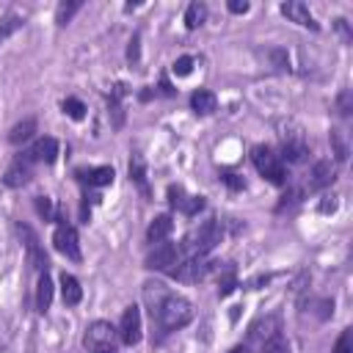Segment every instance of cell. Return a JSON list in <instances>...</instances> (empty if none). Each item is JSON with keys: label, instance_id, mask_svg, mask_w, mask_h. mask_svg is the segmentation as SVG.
Here are the masks:
<instances>
[{"label": "cell", "instance_id": "277c9868", "mask_svg": "<svg viewBox=\"0 0 353 353\" xmlns=\"http://www.w3.org/2000/svg\"><path fill=\"white\" fill-rule=\"evenodd\" d=\"M210 259L204 256V254H190L185 262L179 259L176 262V268L171 270V276L174 279H179V281H201L207 273H210Z\"/></svg>", "mask_w": 353, "mask_h": 353}, {"label": "cell", "instance_id": "4dcf8cb0", "mask_svg": "<svg viewBox=\"0 0 353 353\" xmlns=\"http://www.w3.org/2000/svg\"><path fill=\"white\" fill-rule=\"evenodd\" d=\"M331 143H334L336 160H345V157H347V143L342 141V132H339V130H331Z\"/></svg>", "mask_w": 353, "mask_h": 353}, {"label": "cell", "instance_id": "7c38bea8", "mask_svg": "<svg viewBox=\"0 0 353 353\" xmlns=\"http://www.w3.org/2000/svg\"><path fill=\"white\" fill-rule=\"evenodd\" d=\"M119 336H121L124 345H138L141 342V309L135 303L124 309L121 325H119Z\"/></svg>", "mask_w": 353, "mask_h": 353}, {"label": "cell", "instance_id": "60d3db41", "mask_svg": "<svg viewBox=\"0 0 353 353\" xmlns=\"http://www.w3.org/2000/svg\"><path fill=\"white\" fill-rule=\"evenodd\" d=\"M229 353H248V350H245V347H243V345H237V347H232V350H229Z\"/></svg>", "mask_w": 353, "mask_h": 353}, {"label": "cell", "instance_id": "52a82bcc", "mask_svg": "<svg viewBox=\"0 0 353 353\" xmlns=\"http://www.w3.org/2000/svg\"><path fill=\"white\" fill-rule=\"evenodd\" d=\"M176 262H179V248L174 243H157L149 251V256H146V268L149 270H165V273H171L176 268Z\"/></svg>", "mask_w": 353, "mask_h": 353}, {"label": "cell", "instance_id": "603a6c76", "mask_svg": "<svg viewBox=\"0 0 353 353\" xmlns=\"http://www.w3.org/2000/svg\"><path fill=\"white\" fill-rule=\"evenodd\" d=\"M207 17V6L204 3H190L188 11H185V28L188 30H196Z\"/></svg>", "mask_w": 353, "mask_h": 353}, {"label": "cell", "instance_id": "7402d4cb", "mask_svg": "<svg viewBox=\"0 0 353 353\" xmlns=\"http://www.w3.org/2000/svg\"><path fill=\"white\" fill-rule=\"evenodd\" d=\"M33 132H36V119H25V121H19V124L11 127L8 141H11V143H22V141L33 138Z\"/></svg>", "mask_w": 353, "mask_h": 353}, {"label": "cell", "instance_id": "8d00e7d4", "mask_svg": "<svg viewBox=\"0 0 353 353\" xmlns=\"http://www.w3.org/2000/svg\"><path fill=\"white\" fill-rule=\"evenodd\" d=\"M229 11L232 14H245L248 11V3L245 0H229Z\"/></svg>", "mask_w": 353, "mask_h": 353}, {"label": "cell", "instance_id": "ab89813d", "mask_svg": "<svg viewBox=\"0 0 353 353\" xmlns=\"http://www.w3.org/2000/svg\"><path fill=\"white\" fill-rule=\"evenodd\" d=\"M91 353H116V347H99V350H91Z\"/></svg>", "mask_w": 353, "mask_h": 353}, {"label": "cell", "instance_id": "44dd1931", "mask_svg": "<svg viewBox=\"0 0 353 353\" xmlns=\"http://www.w3.org/2000/svg\"><path fill=\"white\" fill-rule=\"evenodd\" d=\"M121 97H124V85L119 83L110 97H108V105H110V113H113V127H121L124 124V110H121Z\"/></svg>", "mask_w": 353, "mask_h": 353}, {"label": "cell", "instance_id": "e575fe53", "mask_svg": "<svg viewBox=\"0 0 353 353\" xmlns=\"http://www.w3.org/2000/svg\"><path fill=\"white\" fill-rule=\"evenodd\" d=\"M336 108H339V113H342V116H347V113H350V91H342V94H339Z\"/></svg>", "mask_w": 353, "mask_h": 353}, {"label": "cell", "instance_id": "f1b7e54d", "mask_svg": "<svg viewBox=\"0 0 353 353\" xmlns=\"http://www.w3.org/2000/svg\"><path fill=\"white\" fill-rule=\"evenodd\" d=\"M193 63H196V58H193V55H182V58H176V61H174V66H171V69H174V74H176V77H188V74L193 72Z\"/></svg>", "mask_w": 353, "mask_h": 353}, {"label": "cell", "instance_id": "2e32d148", "mask_svg": "<svg viewBox=\"0 0 353 353\" xmlns=\"http://www.w3.org/2000/svg\"><path fill=\"white\" fill-rule=\"evenodd\" d=\"M61 298H63L66 306H77L83 301V287H80V281L72 273L61 276Z\"/></svg>", "mask_w": 353, "mask_h": 353}, {"label": "cell", "instance_id": "d4e9b609", "mask_svg": "<svg viewBox=\"0 0 353 353\" xmlns=\"http://www.w3.org/2000/svg\"><path fill=\"white\" fill-rule=\"evenodd\" d=\"M262 353H290V345H287L284 334H281V331H276L273 336L262 339Z\"/></svg>", "mask_w": 353, "mask_h": 353}, {"label": "cell", "instance_id": "9c48e42d", "mask_svg": "<svg viewBox=\"0 0 353 353\" xmlns=\"http://www.w3.org/2000/svg\"><path fill=\"white\" fill-rule=\"evenodd\" d=\"M17 232L22 234V240H25V251H28V262H30V268H36V270H47V254H44V248H41V243H39V237H36V232L28 226V223H19L17 226Z\"/></svg>", "mask_w": 353, "mask_h": 353}, {"label": "cell", "instance_id": "7a4b0ae2", "mask_svg": "<svg viewBox=\"0 0 353 353\" xmlns=\"http://www.w3.org/2000/svg\"><path fill=\"white\" fill-rule=\"evenodd\" d=\"M251 163H254V168L268 179V182H273V185H284V179H287V171H284V163H281V157L270 149V146H254L251 149Z\"/></svg>", "mask_w": 353, "mask_h": 353}, {"label": "cell", "instance_id": "30bf717a", "mask_svg": "<svg viewBox=\"0 0 353 353\" xmlns=\"http://www.w3.org/2000/svg\"><path fill=\"white\" fill-rule=\"evenodd\" d=\"M281 135V154L279 157H284V160H290V163H301L303 157H306V152H309V146H306V138H303V132L295 127L292 132H279Z\"/></svg>", "mask_w": 353, "mask_h": 353}, {"label": "cell", "instance_id": "74e56055", "mask_svg": "<svg viewBox=\"0 0 353 353\" xmlns=\"http://www.w3.org/2000/svg\"><path fill=\"white\" fill-rule=\"evenodd\" d=\"M320 210H323V212H334V210H336V201H334V196H331V201H323V204H320Z\"/></svg>", "mask_w": 353, "mask_h": 353}, {"label": "cell", "instance_id": "9a60e30c", "mask_svg": "<svg viewBox=\"0 0 353 353\" xmlns=\"http://www.w3.org/2000/svg\"><path fill=\"white\" fill-rule=\"evenodd\" d=\"M171 229H174L171 215H157V218L149 223V229H146V243H152V245L165 243V237L171 234Z\"/></svg>", "mask_w": 353, "mask_h": 353}, {"label": "cell", "instance_id": "d6a6232c", "mask_svg": "<svg viewBox=\"0 0 353 353\" xmlns=\"http://www.w3.org/2000/svg\"><path fill=\"white\" fill-rule=\"evenodd\" d=\"M334 353H350V331H342V336L334 345Z\"/></svg>", "mask_w": 353, "mask_h": 353}, {"label": "cell", "instance_id": "5b68a950", "mask_svg": "<svg viewBox=\"0 0 353 353\" xmlns=\"http://www.w3.org/2000/svg\"><path fill=\"white\" fill-rule=\"evenodd\" d=\"M116 336H119V331H116L110 323L97 320V323H91V325L85 328L83 345H85L88 350H99V347H116Z\"/></svg>", "mask_w": 353, "mask_h": 353}, {"label": "cell", "instance_id": "6da1fadb", "mask_svg": "<svg viewBox=\"0 0 353 353\" xmlns=\"http://www.w3.org/2000/svg\"><path fill=\"white\" fill-rule=\"evenodd\" d=\"M152 317L157 320V331L160 336L171 334V331H179L185 328L190 320H193V303L176 292H168L163 295V301L152 309Z\"/></svg>", "mask_w": 353, "mask_h": 353}, {"label": "cell", "instance_id": "4316f807", "mask_svg": "<svg viewBox=\"0 0 353 353\" xmlns=\"http://www.w3.org/2000/svg\"><path fill=\"white\" fill-rule=\"evenodd\" d=\"M80 0H72V3H61L58 8H55V22L58 25H66V22H72V17L80 11Z\"/></svg>", "mask_w": 353, "mask_h": 353}, {"label": "cell", "instance_id": "f35d334b", "mask_svg": "<svg viewBox=\"0 0 353 353\" xmlns=\"http://www.w3.org/2000/svg\"><path fill=\"white\" fill-rule=\"evenodd\" d=\"M160 88H163V94H168V97H171V94H174V88H171V85H168V80H160Z\"/></svg>", "mask_w": 353, "mask_h": 353}, {"label": "cell", "instance_id": "4fadbf2b", "mask_svg": "<svg viewBox=\"0 0 353 353\" xmlns=\"http://www.w3.org/2000/svg\"><path fill=\"white\" fill-rule=\"evenodd\" d=\"M281 14H284L290 22H298V25H303V28H312V30H317V22H314L312 11H309L303 3H298V0H290V3H284V6H281Z\"/></svg>", "mask_w": 353, "mask_h": 353}, {"label": "cell", "instance_id": "3957f363", "mask_svg": "<svg viewBox=\"0 0 353 353\" xmlns=\"http://www.w3.org/2000/svg\"><path fill=\"white\" fill-rule=\"evenodd\" d=\"M52 245L58 254H63L66 259L72 262H80V237H77V229L72 223H58L55 226V234H52Z\"/></svg>", "mask_w": 353, "mask_h": 353}, {"label": "cell", "instance_id": "5bb4252c", "mask_svg": "<svg viewBox=\"0 0 353 353\" xmlns=\"http://www.w3.org/2000/svg\"><path fill=\"white\" fill-rule=\"evenodd\" d=\"M28 154L33 157V163H55V157H58V141L50 138V135H44V138H39L28 149Z\"/></svg>", "mask_w": 353, "mask_h": 353}, {"label": "cell", "instance_id": "d6986e66", "mask_svg": "<svg viewBox=\"0 0 353 353\" xmlns=\"http://www.w3.org/2000/svg\"><path fill=\"white\" fill-rule=\"evenodd\" d=\"M52 303V279L47 276V270L39 276V284H36V309L44 314Z\"/></svg>", "mask_w": 353, "mask_h": 353}, {"label": "cell", "instance_id": "8fae6325", "mask_svg": "<svg viewBox=\"0 0 353 353\" xmlns=\"http://www.w3.org/2000/svg\"><path fill=\"white\" fill-rule=\"evenodd\" d=\"M168 204L185 215H196L204 210V196H188L182 185H168Z\"/></svg>", "mask_w": 353, "mask_h": 353}, {"label": "cell", "instance_id": "ba28073f", "mask_svg": "<svg viewBox=\"0 0 353 353\" xmlns=\"http://www.w3.org/2000/svg\"><path fill=\"white\" fill-rule=\"evenodd\" d=\"M30 176H33V157H30L28 152H22V154L8 165L6 176H3V185H6V188H22V185L30 182Z\"/></svg>", "mask_w": 353, "mask_h": 353}, {"label": "cell", "instance_id": "1f68e13d", "mask_svg": "<svg viewBox=\"0 0 353 353\" xmlns=\"http://www.w3.org/2000/svg\"><path fill=\"white\" fill-rule=\"evenodd\" d=\"M36 210H39V215H44V218H52V204H50L47 196H39V199H36Z\"/></svg>", "mask_w": 353, "mask_h": 353}, {"label": "cell", "instance_id": "f546056e", "mask_svg": "<svg viewBox=\"0 0 353 353\" xmlns=\"http://www.w3.org/2000/svg\"><path fill=\"white\" fill-rule=\"evenodd\" d=\"M234 287H237V279H234V270L229 268V270L223 273V279L218 281V295H229Z\"/></svg>", "mask_w": 353, "mask_h": 353}, {"label": "cell", "instance_id": "e0dca14e", "mask_svg": "<svg viewBox=\"0 0 353 353\" xmlns=\"http://www.w3.org/2000/svg\"><path fill=\"white\" fill-rule=\"evenodd\" d=\"M113 168L110 165H97V168H88V171H80V179L88 182L91 188H102V185H110L113 182Z\"/></svg>", "mask_w": 353, "mask_h": 353}, {"label": "cell", "instance_id": "ac0fdd59", "mask_svg": "<svg viewBox=\"0 0 353 353\" xmlns=\"http://www.w3.org/2000/svg\"><path fill=\"white\" fill-rule=\"evenodd\" d=\"M190 108H193L196 113L207 116V113H212V110L218 108V99H215V94H212V91L199 88V91H193V97H190Z\"/></svg>", "mask_w": 353, "mask_h": 353}, {"label": "cell", "instance_id": "83f0119b", "mask_svg": "<svg viewBox=\"0 0 353 353\" xmlns=\"http://www.w3.org/2000/svg\"><path fill=\"white\" fill-rule=\"evenodd\" d=\"M63 113L72 116L74 121H80V119L85 116V105H83L77 97H66V99H63Z\"/></svg>", "mask_w": 353, "mask_h": 353}, {"label": "cell", "instance_id": "cb8c5ba5", "mask_svg": "<svg viewBox=\"0 0 353 353\" xmlns=\"http://www.w3.org/2000/svg\"><path fill=\"white\" fill-rule=\"evenodd\" d=\"M22 25H25V17H19V14H8V17H3V19H0V44H3L8 36H14Z\"/></svg>", "mask_w": 353, "mask_h": 353}, {"label": "cell", "instance_id": "836d02e7", "mask_svg": "<svg viewBox=\"0 0 353 353\" xmlns=\"http://www.w3.org/2000/svg\"><path fill=\"white\" fill-rule=\"evenodd\" d=\"M138 44H141V36L135 33V36L130 39V47H127V58H130L132 63H138Z\"/></svg>", "mask_w": 353, "mask_h": 353}, {"label": "cell", "instance_id": "ffe728a7", "mask_svg": "<svg viewBox=\"0 0 353 353\" xmlns=\"http://www.w3.org/2000/svg\"><path fill=\"white\" fill-rule=\"evenodd\" d=\"M334 165L328 160H320L314 168H312V188H328L334 182Z\"/></svg>", "mask_w": 353, "mask_h": 353}, {"label": "cell", "instance_id": "484cf974", "mask_svg": "<svg viewBox=\"0 0 353 353\" xmlns=\"http://www.w3.org/2000/svg\"><path fill=\"white\" fill-rule=\"evenodd\" d=\"M130 179H135L141 185V190L146 193V165H143L141 154H132V160H130Z\"/></svg>", "mask_w": 353, "mask_h": 353}, {"label": "cell", "instance_id": "8992f818", "mask_svg": "<svg viewBox=\"0 0 353 353\" xmlns=\"http://www.w3.org/2000/svg\"><path fill=\"white\" fill-rule=\"evenodd\" d=\"M221 240H223V226H221L218 218H212V221H207V223L196 232V243H190V254H204V256H207Z\"/></svg>", "mask_w": 353, "mask_h": 353}, {"label": "cell", "instance_id": "d590c367", "mask_svg": "<svg viewBox=\"0 0 353 353\" xmlns=\"http://www.w3.org/2000/svg\"><path fill=\"white\" fill-rule=\"evenodd\" d=\"M221 179H223V182H226V185H229L232 190H240V188H243V179H240L237 174H223Z\"/></svg>", "mask_w": 353, "mask_h": 353}]
</instances>
